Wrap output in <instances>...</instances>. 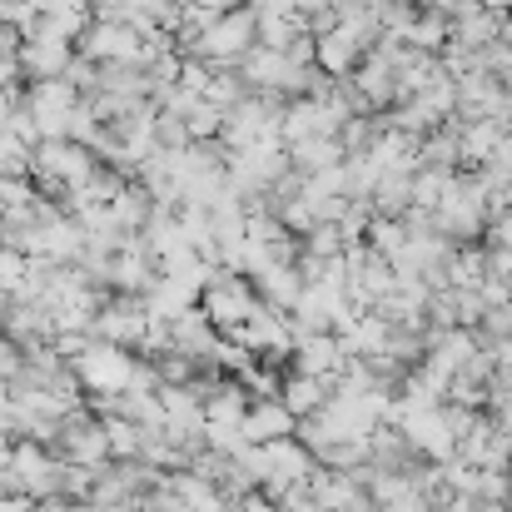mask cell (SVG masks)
<instances>
[{"instance_id":"6da1fadb","label":"cell","mask_w":512,"mask_h":512,"mask_svg":"<svg viewBox=\"0 0 512 512\" xmlns=\"http://www.w3.org/2000/svg\"><path fill=\"white\" fill-rule=\"evenodd\" d=\"M80 383L105 388V393H125L135 383V363L120 348H90V353H80Z\"/></svg>"},{"instance_id":"7a4b0ae2","label":"cell","mask_w":512,"mask_h":512,"mask_svg":"<svg viewBox=\"0 0 512 512\" xmlns=\"http://www.w3.org/2000/svg\"><path fill=\"white\" fill-rule=\"evenodd\" d=\"M294 423H299V418H294L279 398H269V403L244 408L239 433H244V443H274V438H289V433H294Z\"/></svg>"}]
</instances>
